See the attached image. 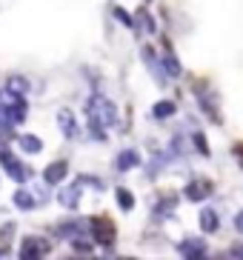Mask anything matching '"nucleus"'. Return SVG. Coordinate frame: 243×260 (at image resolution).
Returning a JSON list of instances; mask_svg holds the SVG:
<instances>
[{
	"label": "nucleus",
	"instance_id": "6",
	"mask_svg": "<svg viewBox=\"0 0 243 260\" xmlns=\"http://www.w3.org/2000/svg\"><path fill=\"white\" fill-rule=\"evenodd\" d=\"M69 175V163L66 160H54L52 166H46V172H43V180L49 186H57L63 180V177Z\"/></svg>",
	"mask_w": 243,
	"mask_h": 260
},
{
	"label": "nucleus",
	"instance_id": "14",
	"mask_svg": "<svg viewBox=\"0 0 243 260\" xmlns=\"http://www.w3.org/2000/svg\"><path fill=\"white\" fill-rule=\"evenodd\" d=\"M175 112H177V106L172 103V100H160V103H155V106H152L155 120H166V117H172Z\"/></svg>",
	"mask_w": 243,
	"mask_h": 260
},
{
	"label": "nucleus",
	"instance_id": "13",
	"mask_svg": "<svg viewBox=\"0 0 243 260\" xmlns=\"http://www.w3.org/2000/svg\"><path fill=\"white\" fill-rule=\"evenodd\" d=\"M160 60H163V72H166L169 77H180V75H183V66H180V60H177V57H175L172 52H169V49L163 52V57H160Z\"/></svg>",
	"mask_w": 243,
	"mask_h": 260
},
{
	"label": "nucleus",
	"instance_id": "23",
	"mask_svg": "<svg viewBox=\"0 0 243 260\" xmlns=\"http://www.w3.org/2000/svg\"><path fill=\"white\" fill-rule=\"evenodd\" d=\"M114 17H117V20H120L123 26H129V29H135V17H132V15H126L123 9H114Z\"/></svg>",
	"mask_w": 243,
	"mask_h": 260
},
{
	"label": "nucleus",
	"instance_id": "12",
	"mask_svg": "<svg viewBox=\"0 0 243 260\" xmlns=\"http://www.w3.org/2000/svg\"><path fill=\"white\" fill-rule=\"evenodd\" d=\"M0 160H3V166H6L9 177H15V183H23V180H26V172H23V166H20V163H17L9 152L0 154Z\"/></svg>",
	"mask_w": 243,
	"mask_h": 260
},
{
	"label": "nucleus",
	"instance_id": "7",
	"mask_svg": "<svg viewBox=\"0 0 243 260\" xmlns=\"http://www.w3.org/2000/svg\"><path fill=\"white\" fill-rule=\"evenodd\" d=\"M140 154L135 152V149H123L120 154H117V160H114V169H117V172H129V169H137L140 166Z\"/></svg>",
	"mask_w": 243,
	"mask_h": 260
},
{
	"label": "nucleus",
	"instance_id": "8",
	"mask_svg": "<svg viewBox=\"0 0 243 260\" xmlns=\"http://www.w3.org/2000/svg\"><path fill=\"white\" fill-rule=\"evenodd\" d=\"M80 189H83V183L77 180V183H72V186H66V189L57 191V200H60V206L75 209V206H77V200H80Z\"/></svg>",
	"mask_w": 243,
	"mask_h": 260
},
{
	"label": "nucleus",
	"instance_id": "4",
	"mask_svg": "<svg viewBox=\"0 0 243 260\" xmlns=\"http://www.w3.org/2000/svg\"><path fill=\"white\" fill-rule=\"evenodd\" d=\"M177 252H180V257H189V260H200L206 257V243L203 240H195V237H186L183 243H177Z\"/></svg>",
	"mask_w": 243,
	"mask_h": 260
},
{
	"label": "nucleus",
	"instance_id": "1",
	"mask_svg": "<svg viewBox=\"0 0 243 260\" xmlns=\"http://www.w3.org/2000/svg\"><path fill=\"white\" fill-rule=\"evenodd\" d=\"M86 115H89V132L95 140H106V129H112L117 123V109L112 100H106L103 94H95L86 103Z\"/></svg>",
	"mask_w": 243,
	"mask_h": 260
},
{
	"label": "nucleus",
	"instance_id": "15",
	"mask_svg": "<svg viewBox=\"0 0 243 260\" xmlns=\"http://www.w3.org/2000/svg\"><path fill=\"white\" fill-rule=\"evenodd\" d=\"M17 143H20L23 152H29V154H38L40 149H43L40 138H35V135H20V138H17Z\"/></svg>",
	"mask_w": 243,
	"mask_h": 260
},
{
	"label": "nucleus",
	"instance_id": "11",
	"mask_svg": "<svg viewBox=\"0 0 243 260\" xmlns=\"http://www.w3.org/2000/svg\"><path fill=\"white\" fill-rule=\"evenodd\" d=\"M57 126L63 129V135H66L69 140H77V135H80V129H77V123H75V115L66 112V109L57 115Z\"/></svg>",
	"mask_w": 243,
	"mask_h": 260
},
{
	"label": "nucleus",
	"instance_id": "21",
	"mask_svg": "<svg viewBox=\"0 0 243 260\" xmlns=\"http://www.w3.org/2000/svg\"><path fill=\"white\" fill-rule=\"evenodd\" d=\"M15 203H17V206H20V209H35V198H32V194H29V191H15Z\"/></svg>",
	"mask_w": 243,
	"mask_h": 260
},
{
	"label": "nucleus",
	"instance_id": "19",
	"mask_svg": "<svg viewBox=\"0 0 243 260\" xmlns=\"http://www.w3.org/2000/svg\"><path fill=\"white\" fill-rule=\"evenodd\" d=\"M137 20H140V23H143V29L149 31V35H155V31H158V23H155V17L149 15V12H146V9H140V12H137Z\"/></svg>",
	"mask_w": 243,
	"mask_h": 260
},
{
	"label": "nucleus",
	"instance_id": "2",
	"mask_svg": "<svg viewBox=\"0 0 243 260\" xmlns=\"http://www.w3.org/2000/svg\"><path fill=\"white\" fill-rule=\"evenodd\" d=\"M89 226H92V237H95V243H100V246H112L114 243V226H112V220H106V217H92Z\"/></svg>",
	"mask_w": 243,
	"mask_h": 260
},
{
	"label": "nucleus",
	"instance_id": "10",
	"mask_svg": "<svg viewBox=\"0 0 243 260\" xmlns=\"http://www.w3.org/2000/svg\"><path fill=\"white\" fill-rule=\"evenodd\" d=\"M200 229H203L206 235H215V232L221 229V217H218V212H215L212 206L200 209Z\"/></svg>",
	"mask_w": 243,
	"mask_h": 260
},
{
	"label": "nucleus",
	"instance_id": "9",
	"mask_svg": "<svg viewBox=\"0 0 243 260\" xmlns=\"http://www.w3.org/2000/svg\"><path fill=\"white\" fill-rule=\"evenodd\" d=\"M140 54H143V60H146V66H149V72L155 75V80H158V83H163V80L169 77L166 72H163V60H158V57H155V52L149 46H143V52H140Z\"/></svg>",
	"mask_w": 243,
	"mask_h": 260
},
{
	"label": "nucleus",
	"instance_id": "3",
	"mask_svg": "<svg viewBox=\"0 0 243 260\" xmlns=\"http://www.w3.org/2000/svg\"><path fill=\"white\" fill-rule=\"evenodd\" d=\"M49 254V243H46L43 237H26L20 246V257L23 260H35V257H46Z\"/></svg>",
	"mask_w": 243,
	"mask_h": 260
},
{
	"label": "nucleus",
	"instance_id": "16",
	"mask_svg": "<svg viewBox=\"0 0 243 260\" xmlns=\"http://www.w3.org/2000/svg\"><path fill=\"white\" fill-rule=\"evenodd\" d=\"M77 229H80V223H72V220H66V223H60V226L54 229V235H57V237H63V240H72V237L77 235Z\"/></svg>",
	"mask_w": 243,
	"mask_h": 260
},
{
	"label": "nucleus",
	"instance_id": "20",
	"mask_svg": "<svg viewBox=\"0 0 243 260\" xmlns=\"http://www.w3.org/2000/svg\"><path fill=\"white\" fill-rule=\"evenodd\" d=\"M192 143H195V149H198L203 157L212 154V149H209V143H206V138H203V132H195V135H192Z\"/></svg>",
	"mask_w": 243,
	"mask_h": 260
},
{
	"label": "nucleus",
	"instance_id": "22",
	"mask_svg": "<svg viewBox=\"0 0 243 260\" xmlns=\"http://www.w3.org/2000/svg\"><path fill=\"white\" fill-rule=\"evenodd\" d=\"M72 246H75V252H77V254H92V243H89V240L72 237Z\"/></svg>",
	"mask_w": 243,
	"mask_h": 260
},
{
	"label": "nucleus",
	"instance_id": "5",
	"mask_svg": "<svg viewBox=\"0 0 243 260\" xmlns=\"http://www.w3.org/2000/svg\"><path fill=\"white\" fill-rule=\"evenodd\" d=\"M183 194H186V200H192V203H203V200L212 194V186L206 183V180H192V183H186Z\"/></svg>",
	"mask_w": 243,
	"mask_h": 260
},
{
	"label": "nucleus",
	"instance_id": "25",
	"mask_svg": "<svg viewBox=\"0 0 243 260\" xmlns=\"http://www.w3.org/2000/svg\"><path fill=\"white\" fill-rule=\"evenodd\" d=\"M229 257H243V246H232L229 249Z\"/></svg>",
	"mask_w": 243,
	"mask_h": 260
},
{
	"label": "nucleus",
	"instance_id": "17",
	"mask_svg": "<svg viewBox=\"0 0 243 260\" xmlns=\"http://www.w3.org/2000/svg\"><path fill=\"white\" fill-rule=\"evenodd\" d=\"M114 194H117V203H120L123 212H132V209H135V194H132L129 189H117Z\"/></svg>",
	"mask_w": 243,
	"mask_h": 260
},
{
	"label": "nucleus",
	"instance_id": "18",
	"mask_svg": "<svg viewBox=\"0 0 243 260\" xmlns=\"http://www.w3.org/2000/svg\"><path fill=\"white\" fill-rule=\"evenodd\" d=\"M9 92H15V94H26L29 92V80L26 77H9Z\"/></svg>",
	"mask_w": 243,
	"mask_h": 260
},
{
	"label": "nucleus",
	"instance_id": "24",
	"mask_svg": "<svg viewBox=\"0 0 243 260\" xmlns=\"http://www.w3.org/2000/svg\"><path fill=\"white\" fill-rule=\"evenodd\" d=\"M232 226H235V232H237V235H243V209L235 214V217H232Z\"/></svg>",
	"mask_w": 243,
	"mask_h": 260
}]
</instances>
